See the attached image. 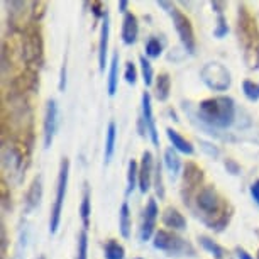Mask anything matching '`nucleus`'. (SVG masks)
<instances>
[{
    "mask_svg": "<svg viewBox=\"0 0 259 259\" xmlns=\"http://www.w3.org/2000/svg\"><path fill=\"white\" fill-rule=\"evenodd\" d=\"M195 203H197V210L200 212L203 224H207L210 229L221 232L229 224V219H231L229 205L212 185L198 190L195 195Z\"/></svg>",
    "mask_w": 259,
    "mask_h": 259,
    "instance_id": "nucleus-1",
    "label": "nucleus"
},
{
    "mask_svg": "<svg viewBox=\"0 0 259 259\" xmlns=\"http://www.w3.org/2000/svg\"><path fill=\"white\" fill-rule=\"evenodd\" d=\"M236 102L231 97H212L202 100L197 107V117L210 131L227 129L236 120Z\"/></svg>",
    "mask_w": 259,
    "mask_h": 259,
    "instance_id": "nucleus-2",
    "label": "nucleus"
},
{
    "mask_svg": "<svg viewBox=\"0 0 259 259\" xmlns=\"http://www.w3.org/2000/svg\"><path fill=\"white\" fill-rule=\"evenodd\" d=\"M237 36L244 50V63L249 70L259 68V29L246 6H239Z\"/></svg>",
    "mask_w": 259,
    "mask_h": 259,
    "instance_id": "nucleus-3",
    "label": "nucleus"
},
{
    "mask_svg": "<svg viewBox=\"0 0 259 259\" xmlns=\"http://www.w3.org/2000/svg\"><path fill=\"white\" fill-rule=\"evenodd\" d=\"M153 244L156 249L168 252L171 256H195V249L192 244L177 236L175 232L163 231V229L154 234Z\"/></svg>",
    "mask_w": 259,
    "mask_h": 259,
    "instance_id": "nucleus-4",
    "label": "nucleus"
},
{
    "mask_svg": "<svg viewBox=\"0 0 259 259\" xmlns=\"http://www.w3.org/2000/svg\"><path fill=\"white\" fill-rule=\"evenodd\" d=\"M68 177H70V161L63 158L60 166V175H58V187H56V200L53 203L51 208V217H50V232L56 234L58 227L61 222V213H63V203H65L66 197V188H68Z\"/></svg>",
    "mask_w": 259,
    "mask_h": 259,
    "instance_id": "nucleus-5",
    "label": "nucleus"
},
{
    "mask_svg": "<svg viewBox=\"0 0 259 259\" xmlns=\"http://www.w3.org/2000/svg\"><path fill=\"white\" fill-rule=\"evenodd\" d=\"M200 78H202V81L213 92H226L231 89V83H232L229 70L222 63H217V61L207 63V65L202 68V71H200Z\"/></svg>",
    "mask_w": 259,
    "mask_h": 259,
    "instance_id": "nucleus-6",
    "label": "nucleus"
},
{
    "mask_svg": "<svg viewBox=\"0 0 259 259\" xmlns=\"http://www.w3.org/2000/svg\"><path fill=\"white\" fill-rule=\"evenodd\" d=\"M171 19H173V24H175V29L178 32V37L182 41V45L185 48V51L188 55H195L197 51V39H195V31H193V26L190 22V19L185 16L182 11L178 9H173L169 12Z\"/></svg>",
    "mask_w": 259,
    "mask_h": 259,
    "instance_id": "nucleus-7",
    "label": "nucleus"
},
{
    "mask_svg": "<svg viewBox=\"0 0 259 259\" xmlns=\"http://www.w3.org/2000/svg\"><path fill=\"white\" fill-rule=\"evenodd\" d=\"M159 215V208L158 203H156L154 198H149L148 205H146L144 212H143V219H141V229H139V239L143 242L149 241L151 237H154V227H156V221H158Z\"/></svg>",
    "mask_w": 259,
    "mask_h": 259,
    "instance_id": "nucleus-8",
    "label": "nucleus"
},
{
    "mask_svg": "<svg viewBox=\"0 0 259 259\" xmlns=\"http://www.w3.org/2000/svg\"><path fill=\"white\" fill-rule=\"evenodd\" d=\"M60 127V109L56 100H48L45 114V148H50Z\"/></svg>",
    "mask_w": 259,
    "mask_h": 259,
    "instance_id": "nucleus-9",
    "label": "nucleus"
},
{
    "mask_svg": "<svg viewBox=\"0 0 259 259\" xmlns=\"http://www.w3.org/2000/svg\"><path fill=\"white\" fill-rule=\"evenodd\" d=\"M143 122L146 127V133H148L151 138V143H153V146H156V148H159V134H158V129H156V120L153 114V104H151L149 92H144L143 94Z\"/></svg>",
    "mask_w": 259,
    "mask_h": 259,
    "instance_id": "nucleus-10",
    "label": "nucleus"
},
{
    "mask_svg": "<svg viewBox=\"0 0 259 259\" xmlns=\"http://www.w3.org/2000/svg\"><path fill=\"white\" fill-rule=\"evenodd\" d=\"M154 159L153 154L149 151H144L143 158H141V164H139V190L143 193H148L151 188V183H153V177H154Z\"/></svg>",
    "mask_w": 259,
    "mask_h": 259,
    "instance_id": "nucleus-11",
    "label": "nucleus"
},
{
    "mask_svg": "<svg viewBox=\"0 0 259 259\" xmlns=\"http://www.w3.org/2000/svg\"><path fill=\"white\" fill-rule=\"evenodd\" d=\"M139 36V21L134 14H125L122 21V42L127 46L134 45Z\"/></svg>",
    "mask_w": 259,
    "mask_h": 259,
    "instance_id": "nucleus-12",
    "label": "nucleus"
},
{
    "mask_svg": "<svg viewBox=\"0 0 259 259\" xmlns=\"http://www.w3.org/2000/svg\"><path fill=\"white\" fill-rule=\"evenodd\" d=\"M109 36H110V21H109V14H105V17L102 19L100 41H99V68H100V71H105L107 50H109Z\"/></svg>",
    "mask_w": 259,
    "mask_h": 259,
    "instance_id": "nucleus-13",
    "label": "nucleus"
},
{
    "mask_svg": "<svg viewBox=\"0 0 259 259\" xmlns=\"http://www.w3.org/2000/svg\"><path fill=\"white\" fill-rule=\"evenodd\" d=\"M163 224L166 227L173 229V232H183L185 229H187V219L183 217V213H180L178 210L173 207L164 210Z\"/></svg>",
    "mask_w": 259,
    "mask_h": 259,
    "instance_id": "nucleus-14",
    "label": "nucleus"
},
{
    "mask_svg": "<svg viewBox=\"0 0 259 259\" xmlns=\"http://www.w3.org/2000/svg\"><path fill=\"white\" fill-rule=\"evenodd\" d=\"M166 136H168L169 143L173 144V148L177 151H180V153H183V154H193L195 153L193 144L190 143L188 139H185L183 136L180 133H177L175 129L168 127V129H166Z\"/></svg>",
    "mask_w": 259,
    "mask_h": 259,
    "instance_id": "nucleus-15",
    "label": "nucleus"
},
{
    "mask_svg": "<svg viewBox=\"0 0 259 259\" xmlns=\"http://www.w3.org/2000/svg\"><path fill=\"white\" fill-rule=\"evenodd\" d=\"M119 53H114L109 66V80H107V92L110 97H114L117 89H119Z\"/></svg>",
    "mask_w": 259,
    "mask_h": 259,
    "instance_id": "nucleus-16",
    "label": "nucleus"
},
{
    "mask_svg": "<svg viewBox=\"0 0 259 259\" xmlns=\"http://www.w3.org/2000/svg\"><path fill=\"white\" fill-rule=\"evenodd\" d=\"M202 180H203L202 169H200L198 166L193 164V163L187 164V168H185V177H183L185 188L190 192V190H193L195 187H198V185L202 183Z\"/></svg>",
    "mask_w": 259,
    "mask_h": 259,
    "instance_id": "nucleus-17",
    "label": "nucleus"
},
{
    "mask_svg": "<svg viewBox=\"0 0 259 259\" xmlns=\"http://www.w3.org/2000/svg\"><path fill=\"white\" fill-rule=\"evenodd\" d=\"M119 231L124 239L131 237V231H133V219H131V208L129 203L124 202L120 205L119 210Z\"/></svg>",
    "mask_w": 259,
    "mask_h": 259,
    "instance_id": "nucleus-18",
    "label": "nucleus"
},
{
    "mask_svg": "<svg viewBox=\"0 0 259 259\" xmlns=\"http://www.w3.org/2000/svg\"><path fill=\"white\" fill-rule=\"evenodd\" d=\"M164 166H166V169L169 171L171 178L178 177L180 168H182V159H180L177 149H175L173 146L166 148V151H164Z\"/></svg>",
    "mask_w": 259,
    "mask_h": 259,
    "instance_id": "nucleus-19",
    "label": "nucleus"
},
{
    "mask_svg": "<svg viewBox=\"0 0 259 259\" xmlns=\"http://www.w3.org/2000/svg\"><path fill=\"white\" fill-rule=\"evenodd\" d=\"M41 198H42V182L41 177H36L32 180L31 188L27 192V208L29 210L37 208V205L41 203Z\"/></svg>",
    "mask_w": 259,
    "mask_h": 259,
    "instance_id": "nucleus-20",
    "label": "nucleus"
},
{
    "mask_svg": "<svg viewBox=\"0 0 259 259\" xmlns=\"http://www.w3.org/2000/svg\"><path fill=\"white\" fill-rule=\"evenodd\" d=\"M154 92H156V99H158L159 102L168 100L169 92H171V78H169L168 73H161V75L156 78Z\"/></svg>",
    "mask_w": 259,
    "mask_h": 259,
    "instance_id": "nucleus-21",
    "label": "nucleus"
},
{
    "mask_svg": "<svg viewBox=\"0 0 259 259\" xmlns=\"http://www.w3.org/2000/svg\"><path fill=\"white\" fill-rule=\"evenodd\" d=\"M80 215H81V222H83V229H89L90 226V215H92V200H90V188L89 185L85 183V190H83V198H81V205H80Z\"/></svg>",
    "mask_w": 259,
    "mask_h": 259,
    "instance_id": "nucleus-22",
    "label": "nucleus"
},
{
    "mask_svg": "<svg viewBox=\"0 0 259 259\" xmlns=\"http://www.w3.org/2000/svg\"><path fill=\"white\" fill-rule=\"evenodd\" d=\"M115 139H117V125H115V122H110L109 127H107V138H105V151H104L105 163H109L112 159V156H114Z\"/></svg>",
    "mask_w": 259,
    "mask_h": 259,
    "instance_id": "nucleus-23",
    "label": "nucleus"
},
{
    "mask_svg": "<svg viewBox=\"0 0 259 259\" xmlns=\"http://www.w3.org/2000/svg\"><path fill=\"white\" fill-rule=\"evenodd\" d=\"M198 241H200V244H202V247L207 249V251L212 254L215 259H229V252L222 246H219L215 241H212V239H208L205 236H200Z\"/></svg>",
    "mask_w": 259,
    "mask_h": 259,
    "instance_id": "nucleus-24",
    "label": "nucleus"
},
{
    "mask_svg": "<svg viewBox=\"0 0 259 259\" xmlns=\"http://www.w3.org/2000/svg\"><path fill=\"white\" fill-rule=\"evenodd\" d=\"M136 187H139V164L131 159L127 168V195L133 193Z\"/></svg>",
    "mask_w": 259,
    "mask_h": 259,
    "instance_id": "nucleus-25",
    "label": "nucleus"
},
{
    "mask_svg": "<svg viewBox=\"0 0 259 259\" xmlns=\"http://www.w3.org/2000/svg\"><path fill=\"white\" fill-rule=\"evenodd\" d=\"M124 257H125V249L117 241L110 239L105 244V259H124Z\"/></svg>",
    "mask_w": 259,
    "mask_h": 259,
    "instance_id": "nucleus-26",
    "label": "nucleus"
},
{
    "mask_svg": "<svg viewBox=\"0 0 259 259\" xmlns=\"http://www.w3.org/2000/svg\"><path fill=\"white\" fill-rule=\"evenodd\" d=\"M139 63H141V73H143V80L146 87L153 85V78H154V70L153 65L149 63V60L146 56H139Z\"/></svg>",
    "mask_w": 259,
    "mask_h": 259,
    "instance_id": "nucleus-27",
    "label": "nucleus"
},
{
    "mask_svg": "<svg viewBox=\"0 0 259 259\" xmlns=\"http://www.w3.org/2000/svg\"><path fill=\"white\" fill-rule=\"evenodd\" d=\"M242 92L246 95L247 100L257 102L259 100V83L251 81V80H244L242 81Z\"/></svg>",
    "mask_w": 259,
    "mask_h": 259,
    "instance_id": "nucleus-28",
    "label": "nucleus"
},
{
    "mask_svg": "<svg viewBox=\"0 0 259 259\" xmlns=\"http://www.w3.org/2000/svg\"><path fill=\"white\" fill-rule=\"evenodd\" d=\"M76 259H89V234L83 229L78 234V251H76Z\"/></svg>",
    "mask_w": 259,
    "mask_h": 259,
    "instance_id": "nucleus-29",
    "label": "nucleus"
},
{
    "mask_svg": "<svg viewBox=\"0 0 259 259\" xmlns=\"http://www.w3.org/2000/svg\"><path fill=\"white\" fill-rule=\"evenodd\" d=\"M163 53V46H161L158 37H149L146 42V56L149 58H159V55Z\"/></svg>",
    "mask_w": 259,
    "mask_h": 259,
    "instance_id": "nucleus-30",
    "label": "nucleus"
},
{
    "mask_svg": "<svg viewBox=\"0 0 259 259\" xmlns=\"http://www.w3.org/2000/svg\"><path fill=\"white\" fill-rule=\"evenodd\" d=\"M227 32H229V26H227V21H226V17H224V14L222 16H217V26L213 29V36L217 39H222L224 36H227Z\"/></svg>",
    "mask_w": 259,
    "mask_h": 259,
    "instance_id": "nucleus-31",
    "label": "nucleus"
},
{
    "mask_svg": "<svg viewBox=\"0 0 259 259\" xmlns=\"http://www.w3.org/2000/svg\"><path fill=\"white\" fill-rule=\"evenodd\" d=\"M124 78H125V81L129 83V85H136V81H138V70H136V65L133 61L125 63Z\"/></svg>",
    "mask_w": 259,
    "mask_h": 259,
    "instance_id": "nucleus-32",
    "label": "nucleus"
},
{
    "mask_svg": "<svg viewBox=\"0 0 259 259\" xmlns=\"http://www.w3.org/2000/svg\"><path fill=\"white\" fill-rule=\"evenodd\" d=\"M154 188H156V193L159 195V198L164 197V187H163V175H161V164L158 163L156 164V169H154Z\"/></svg>",
    "mask_w": 259,
    "mask_h": 259,
    "instance_id": "nucleus-33",
    "label": "nucleus"
},
{
    "mask_svg": "<svg viewBox=\"0 0 259 259\" xmlns=\"http://www.w3.org/2000/svg\"><path fill=\"white\" fill-rule=\"evenodd\" d=\"M226 168L231 171L232 175H239V171H241V168H239V164L236 163V161H232V159H227L226 161Z\"/></svg>",
    "mask_w": 259,
    "mask_h": 259,
    "instance_id": "nucleus-34",
    "label": "nucleus"
},
{
    "mask_svg": "<svg viewBox=\"0 0 259 259\" xmlns=\"http://www.w3.org/2000/svg\"><path fill=\"white\" fill-rule=\"evenodd\" d=\"M251 195H252L254 202L259 205V180H256V182L251 185Z\"/></svg>",
    "mask_w": 259,
    "mask_h": 259,
    "instance_id": "nucleus-35",
    "label": "nucleus"
},
{
    "mask_svg": "<svg viewBox=\"0 0 259 259\" xmlns=\"http://www.w3.org/2000/svg\"><path fill=\"white\" fill-rule=\"evenodd\" d=\"M202 148L207 151L208 156H212V158H217L219 156V149L217 148H213L212 144H207V143H202Z\"/></svg>",
    "mask_w": 259,
    "mask_h": 259,
    "instance_id": "nucleus-36",
    "label": "nucleus"
},
{
    "mask_svg": "<svg viewBox=\"0 0 259 259\" xmlns=\"http://www.w3.org/2000/svg\"><path fill=\"white\" fill-rule=\"evenodd\" d=\"M7 254V232H6V226L2 224V257H6Z\"/></svg>",
    "mask_w": 259,
    "mask_h": 259,
    "instance_id": "nucleus-37",
    "label": "nucleus"
},
{
    "mask_svg": "<svg viewBox=\"0 0 259 259\" xmlns=\"http://www.w3.org/2000/svg\"><path fill=\"white\" fill-rule=\"evenodd\" d=\"M66 87V63H63V68H61V78H60V90L63 92Z\"/></svg>",
    "mask_w": 259,
    "mask_h": 259,
    "instance_id": "nucleus-38",
    "label": "nucleus"
},
{
    "mask_svg": "<svg viewBox=\"0 0 259 259\" xmlns=\"http://www.w3.org/2000/svg\"><path fill=\"white\" fill-rule=\"evenodd\" d=\"M236 256H237V259H254L251 254H249L246 249H242V247L236 249Z\"/></svg>",
    "mask_w": 259,
    "mask_h": 259,
    "instance_id": "nucleus-39",
    "label": "nucleus"
},
{
    "mask_svg": "<svg viewBox=\"0 0 259 259\" xmlns=\"http://www.w3.org/2000/svg\"><path fill=\"white\" fill-rule=\"evenodd\" d=\"M224 7H226V4L224 2H212V9H215V12H217L219 16H222Z\"/></svg>",
    "mask_w": 259,
    "mask_h": 259,
    "instance_id": "nucleus-40",
    "label": "nucleus"
},
{
    "mask_svg": "<svg viewBox=\"0 0 259 259\" xmlns=\"http://www.w3.org/2000/svg\"><path fill=\"white\" fill-rule=\"evenodd\" d=\"M127 7H129V2H127V0H120V2H119V11L124 14V16H125V14H129V12H127Z\"/></svg>",
    "mask_w": 259,
    "mask_h": 259,
    "instance_id": "nucleus-41",
    "label": "nucleus"
},
{
    "mask_svg": "<svg viewBox=\"0 0 259 259\" xmlns=\"http://www.w3.org/2000/svg\"><path fill=\"white\" fill-rule=\"evenodd\" d=\"M37 259H46V257H45V256H41V257H37Z\"/></svg>",
    "mask_w": 259,
    "mask_h": 259,
    "instance_id": "nucleus-42",
    "label": "nucleus"
},
{
    "mask_svg": "<svg viewBox=\"0 0 259 259\" xmlns=\"http://www.w3.org/2000/svg\"><path fill=\"white\" fill-rule=\"evenodd\" d=\"M257 259H259V251H257Z\"/></svg>",
    "mask_w": 259,
    "mask_h": 259,
    "instance_id": "nucleus-43",
    "label": "nucleus"
},
{
    "mask_svg": "<svg viewBox=\"0 0 259 259\" xmlns=\"http://www.w3.org/2000/svg\"><path fill=\"white\" fill-rule=\"evenodd\" d=\"M138 259H141V257H138Z\"/></svg>",
    "mask_w": 259,
    "mask_h": 259,
    "instance_id": "nucleus-44",
    "label": "nucleus"
}]
</instances>
